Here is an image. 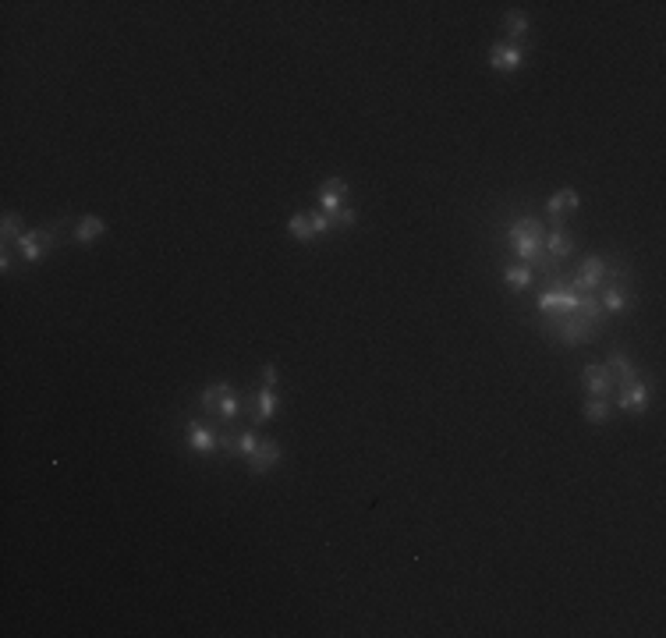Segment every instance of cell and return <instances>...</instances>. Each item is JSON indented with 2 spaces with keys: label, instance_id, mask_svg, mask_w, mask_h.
Here are the masks:
<instances>
[{
  "label": "cell",
  "instance_id": "1",
  "mask_svg": "<svg viewBox=\"0 0 666 638\" xmlns=\"http://www.w3.org/2000/svg\"><path fill=\"white\" fill-rule=\"evenodd\" d=\"M511 241H514V248H518V255L521 259H539V245H542V224L535 220V217H521V220H514V227H511Z\"/></svg>",
  "mask_w": 666,
  "mask_h": 638
},
{
  "label": "cell",
  "instance_id": "2",
  "mask_svg": "<svg viewBox=\"0 0 666 638\" xmlns=\"http://www.w3.org/2000/svg\"><path fill=\"white\" fill-rule=\"evenodd\" d=\"M603 273H606V262H603V255H592L585 266H582V273L575 281H570V288H575L578 295H585V291H596L599 288V281H603Z\"/></svg>",
  "mask_w": 666,
  "mask_h": 638
},
{
  "label": "cell",
  "instance_id": "3",
  "mask_svg": "<svg viewBox=\"0 0 666 638\" xmlns=\"http://www.w3.org/2000/svg\"><path fill=\"white\" fill-rule=\"evenodd\" d=\"M606 369H610L613 383H620V387H634V383H638V376H641V373L631 366V362H627V355H620V351H617V355H610V366H606Z\"/></svg>",
  "mask_w": 666,
  "mask_h": 638
},
{
  "label": "cell",
  "instance_id": "4",
  "mask_svg": "<svg viewBox=\"0 0 666 638\" xmlns=\"http://www.w3.org/2000/svg\"><path fill=\"white\" fill-rule=\"evenodd\" d=\"M585 387L596 394V397H610V390H613V376H610V369L606 366H585Z\"/></svg>",
  "mask_w": 666,
  "mask_h": 638
},
{
  "label": "cell",
  "instance_id": "5",
  "mask_svg": "<svg viewBox=\"0 0 666 638\" xmlns=\"http://www.w3.org/2000/svg\"><path fill=\"white\" fill-rule=\"evenodd\" d=\"M617 408H627V411H634V415H641V411H648V387L638 380L634 387H624V394L617 397Z\"/></svg>",
  "mask_w": 666,
  "mask_h": 638
},
{
  "label": "cell",
  "instance_id": "6",
  "mask_svg": "<svg viewBox=\"0 0 666 638\" xmlns=\"http://www.w3.org/2000/svg\"><path fill=\"white\" fill-rule=\"evenodd\" d=\"M188 443H192L196 450H213V447H220L224 443V436H217L210 426H203V422H188Z\"/></svg>",
  "mask_w": 666,
  "mask_h": 638
},
{
  "label": "cell",
  "instance_id": "7",
  "mask_svg": "<svg viewBox=\"0 0 666 638\" xmlns=\"http://www.w3.org/2000/svg\"><path fill=\"white\" fill-rule=\"evenodd\" d=\"M347 192V185L340 177H330L326 185H323V192H319V206H323V213L330 217V213H340V196Z\"/></svg>",
  "mask_w": 666,
  "mask_h": 638
},
{
  "label": "cell",
  "instance_id": "8",
  "mask_svg": "<svg viewBox=\"0 0 666 638\" xmlns=\"http://www.w3.org/2000/svg\"><path fill=\"white\" fill-rule=\"evenodd\" d=\"M546 248H549V255H556V259H567L570 252H575V241H570V231H567L563 224H556V227L546 234Z\"/></svg>",
  "mask_w": 666,
  "mask_h": 638
},
{
  "label": "cell",
  "instance_id": "9",
  "mask_svg": "<svg viewBox=\"0 0 666 638\" xmlns=\"http://www.w3.org/2000/svg\"><path fill=\"white\" fill-rule=\"evenodd\" d=\"M276 461H280V447H276V443H259L255 454L248 458V468H252V472H269Z\"/></svg>",
  "mask_w": 666,
  "mask_h": 638
},
{
  "label": "cell",
  "instance_id": "10",
  "mask_svg": "<svg viewBox=\"0 0 666 638\" xmlns=\"http://www.w3.org/2000/svg\"><path fill=\"white\" fill-rule=\"evenodd\" d=\"M53 245V234H46V231H32V234H22L18 238V248H22V255L29 259V262H36L39 255H43V245Z\"/></svg>",
  "mask_w": 666,
  "mask_h": 638
},
{
  "label": "cell",
  "instance_id": "11",
  "mask_svg": "<svg viewBox=\"0 0 666 638\" xmlns=\"http://www.w3.org/2000/svg\"><path fill=\"white\" fill-rule=\"evenodd\" d=\"M489 64H493L497 71H514V68L521 64V50L497 43V46H493V57H489Z\"/></svg>",
  "mask_w": 666,
  "mask_h": 638
},
{
  "label": "cell",
  "instance_id": "12",
  "mask_svg": "<svg viewBox=\"0 0 666 638\" xmlns=\"http://www.w3.org/2000/svg\"><path fill=\"white\" fill-rule=\"evenodd\" d=\"M107 231V224H103V217H85L78 227H75V241L78 245H89L92 238H100Z\"/></svg>",
  "mask_w": 666,
  "mask_h": 638
},
{
  "label": "cell",
  "instance_id": "13",
  "mask_svg": "<svg viewBox=\"0 0 666 638\" xmlns=\"http://www.w3.org/2000/svg\"><path fill=\"white\" fill-rule=\"evenodd\" d=\"M546 210H549L553 217H560V213H570V210H578V192H570V189H563V192L549 196Z\"/></svg>",
  "mask_w": 666,
  "mask_h": 638
},
{
  "label": "cell",
  "instance_id": "14",
  "mask_svg": "<svg viewBox=\"0 0 666 638\" xmlns=\"http://www.w3.org/2000/svg\"><path fill=\"white\" fill-rule=\"evenodd\" d=\"M603 305H606L610 312H624V309H627V284H610V288L603 291Z\"/></svg>",
  "mask_w": 666,
  "mask_h": 638
},
{
  "label": "cell",
  "instance_id": "15",
  "mask_svg": "<svg viewBox=\"0 0 666 638\" xmlns=\"http://www.w3.org/2000/svg\"><path fill=\"white\" fill-rule=\"evenodd\" d=\"M276 415V397H273V390L269 387H262L259 390V408H255V419L259 422H266V419H273Z\"/></svg>",
  "mask_w": 666,
  "mask_h": 638
},
{
  "label": "cell",
  "instance_id": "16",
  "mask_svg": "<svg viewBox=\"0 0 666 638\" xmlns=\"http://www.w3.org/2000/svg\"><path fill=\"white\" fill-rule=\"evenodd\" d=\"M585 419H589V422H606V419H610V401H606V397L585 401Z\"/></svg>",
  "mask_w": 666,
  "mask_h": 638
},
{
  "label": "cell",
  "instance_id": "17",
  "mask_svg": "<svg viewBox=\"0 0 666 638\" xmlns=\"http://www.w3.org/2000/svg\"><path fill=\"white\" fill-rule=\"evenodd\" d=\"M288 231H291V238L309 241V238H312V220H309L305 213H295V217H291V224H288Z\"/></svg>",
  "mask_w": 666,
  "mask_h": 638
},
{
  "label": "cell",
  "instance_id": "18",
  "mask_svg": "<svg viewBox=\"0 0 666 638\" xmlns=\"http://www.w3.org/2000/svg\"><path fill=\"white\" fill-rule=\"evenodd\" d=\"M507 284H511V288L532 284V269H528V266H511V269H507Z\"/></svg>",
  "mask_w": 666,
  "mask_h": 638
},
{
  "label": "cell",
  "instance_id": "19",
  "mask_svg": "<svg viewBox=\"0 0 666 638\" xmlns=\"http://www.w3.org/2000/svg\"><path fill=\"white\" fill-rule=\"evenodd\" d=\"M224 390H227L224 383H220V387H206V394H203V408H206V411H217V408H220Z\"/></svg>",
  "mask_w": 666,
  "mask_h": 638
},
{
  "label": "cell",
  "instance_id": "20",
  "mask_svg": "<svg viewBox=\"0 0 666 638\" xmlns=\"http://www.w3.org/2000/svg\"><path fill=\"white\" fill-rule=\"evenodd\" d=\"M507 32H511V36H525V32H528V18L518 15V11H511V15H507Z\"/></svg>",
  "mask_w": 666,
  "mask_h": 638
},
{
  "label": "cell",
  "instance_id": "21",
  "mask_svg": "<svg viewBox=\"0 0 666 638\" xmlns=\"http://www.w3.org/2000/svg\"><path fill=\"white\" fill-rule=\"evenodd\" d=\"M0 227H4V241L22 238V234H18V231H22V220H18L15 213H4V224H0Z\"/></svg>",
  "mask_w": 666,
  "mask_h": 638
},
{
  "label": "cell",
  "instance_id": "22",
  "mask_svg": "<svg viewBox=\"0 0 666 638\" xmlns=\"http://www.w3.org/2000/svg\"><path fill=\"white\" fill-rule=\"evenodd\" d=\"M217 411H224V419H234V415H238V397L231 394V387L224 390V397H220V408H217Z\"/></svg>",
  "mask_w": 666,
  "mask_h": 638
},
{
  "label": "cell",
  "instance_id": "23",
  "mask_svg": "<svg viewBox=\"0 0 666 638\" xmlns=\"http://www.w3.org/2000/svg\"><path fill=\"white\" fill-rule=\"evenodd\" d=\"M255 447H259V440H255L252 433H241V436H238V450H241V454H248V458H252Z\"/></svg>",
  "mask_w": 666,
  "mask_h": 638
},
{
  "label": "cell",
  "instance_id": "24",
  "mask_svg": "<svg viewBox=\"0 0 666 638\" xmlns=\"http://www.w3.org/2000/svg\"><path fill=\"white\" fill-rule=\"evenodd\" d=\"M312 231H316V234H326V231H330V217H326V213H316V217H312Z\"/></svg>",
  "mask_w": 666,
  "mask_h": 638
},
{
  "label": "cell",
  "instance_id": "25",
  "mask_svg": "<svg viewBox=\"0 0 666 638\" xmlns=\"http://www.w3.org/2000/svg\"><path fill=\"white\" fill-rule=\"evenodd\" d=\"M337 224H340V227H351V224H354V213H351V210H340V213H337Z\"/></svg>",
  "mask_w": 666,
  "mask_h": 638
},
{
  "label": "cell",
  "instance_id": "26",
  "mask_svg": "<svg viewBox=\"0 0 666 638\" xmlns=\"http://www.w3.org/2000/svg\"><path fill=\"white\" fill-rule=\"evenodd\" d=\"M262 380H266V387L273 390V383H276V366H266V369H262Z\"/></svg>",
  "mask_w": 666,
  "mask_h": 638
}]
</instances>
